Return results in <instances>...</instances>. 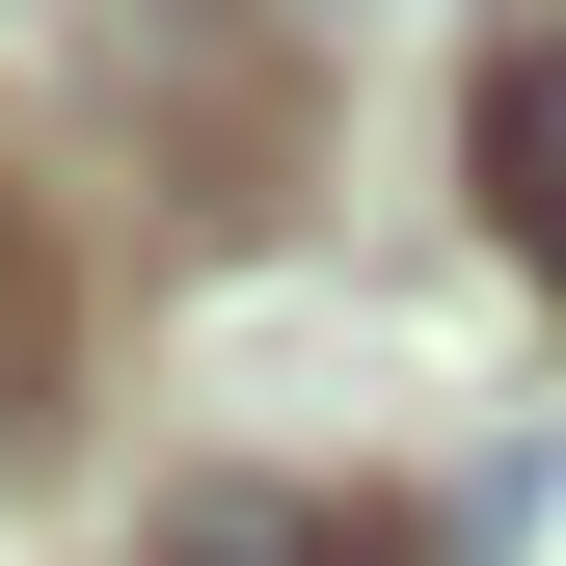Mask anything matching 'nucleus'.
Listing matches in <instances>:
<instances>
[{"instance_id":"nucleus-3","label":"nucleus","mask_w":566,"mask_h":566,"mask_svg":"<svg viewBox=\"0 0 566 566\" xmlns=\"http://www.w3.org/2000/svg\"><path fill=\"white\" fill-rule=\"evenodd\" d=\"M189 566H350V539H189Z\"/></svg>"},{"instance_id":"nucleus-2","label":"nucleus","mask_w":566,"mask_h":566,"mask_svg":"<svg viewBox=\"0 0 566 566\" xmlns=\"http://www.w3.org/2000/svg\"><path fill=\"white\" fill-rule=\"evenodd\" d=\"M54 378V270H28V189H0V405Z\"/></svg>"},{"instance_id":"nucleus-1","label":"nucleus","mask_w":566,"mask_h":566,"mask_svg":"<svg viewBox=\"0 0 566 566\" xmlns=\"http://www.w3.org/2000/svg\"><path fill=\"white\" fill-rule=\"evenodd\" d=\"M513 243L566 270V28H539V82H513Z\"/></svg>"}]
</instances>
